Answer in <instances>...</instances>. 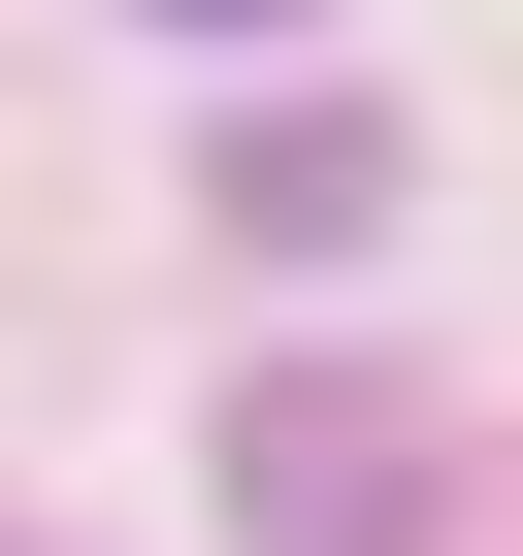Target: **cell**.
Returning a JSON list of instances; mask_svg holds the SVG:
<instances>
[{
	"instance_id": "6da1fadb",
	"label": "cell",
	"mask_w": 523,
	"mask_h": 556,
	"mask_svg": "<svg viewBox=\"0 0 523 556\" xmlns=\"http://www.w3.org/2000/svg\"><path fill=\"white\" fill-rule=\"evenodd\" d=\"M229 523H262V556H425V458H393V393L262 361V393H229Z\"/></svg>"
},
{
	"instance_id": "7a4b0ae2",
	"label": "cell",
	"mask_w": 523,
	"mask_h": 556,
	"mask_svg": "<svg viewBox=\"0 0 523 556\" xmlns=\"http://www.w3.org/2000/svg\"><path fill=\"white\" fill-rule=\"evenodd\" d=\"M229 229H262V262L393 229V131H360V99H262V131H229Z\"/></svg>"
},
{
	"instance_id": "3957f363",
	"label": "cell",
	"mask_w": 523,
	"mask_h": 556,
	"mask_svg": "<svg viewBox=\"0 0 523 556\" xmlns=\"http://www.w3.org/2000/svg\"><path fill=\"white\" fill-rule=\"evenodd\" d=\"M196 34H262V0H196Z\"/></svg>"
}]
</instances>
